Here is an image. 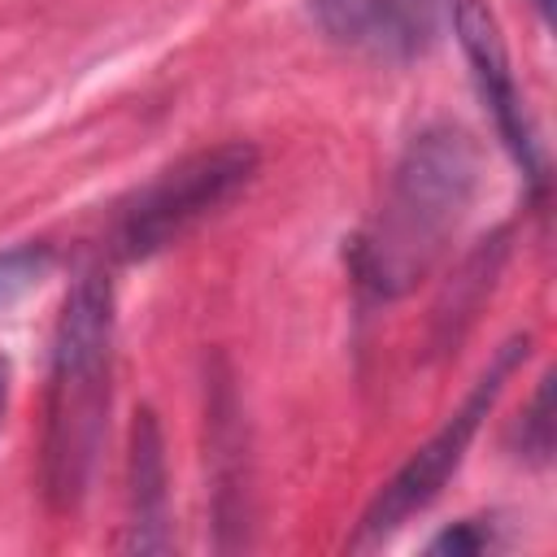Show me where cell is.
Returning <instances> with one entry per match:
<instances>
[{
  "label": "cell",
  "mask_w": 557,
  "mask_h": 557,
  "mask_svg": "<svg viewBox=\"0 0 557 557\" xmlns=\"http://www.w3.org/2000/svg\"><path fill=\"white\" fill-rule=\"evenodd\" d=\"M479 191V148L457 126L409 139L387 196L357 244V274L379 296H400L444 257Z\"/></svg>",
  "instance_id": "cell-1"
},
{
  "label": "cell",
  "mask_w": 557,
  "mask_h": 557,
  "mask_svg": "<svg viewBox=\"0 0 557 557\" xmlns=\"http://www.w3.org/2000/svg\"><path fill=\"white\" fill-rule=\"evenodd\" d=\"M113 379V287L104 274H78L65 292L44 422V492L57 513H74L100 461Z\"/></svg>",
  "instance_id": "cell-2"
},
{
  "label": "cell",
  "mask_w": 557,
  "mask_h": 557,
  "mask_svg": "<svg viewBox=\"0 0 557 557\" xmlns=\"http://www.w3.org/2000/svg\"><path fill=\"white\" fill-rule=\"evenodd\" d=\"M257 170L252 144H218L205 152L183 157L178 165L161 170L117 222V252L122 257H152L183 239L196 222H205L218 205H226Z\"/></svg>",
  "instance_id": "cell-3"
},
{
  "label": "cell",
  "mask_w": 557,
  "mask_h": 557,
  "mask_svg": "<svg viewBox=\"0 0 557 557\" xmlns=\"http://www.w3.org/2000/svg\"><path fill=\"white\" fill-rule=\"evenodd\" d=\"M527 348H531V335H513V339L492 357V366L479 374V383L470 387V396L461 400V409H457V413L392 474V483L374 496V505H370L366 518H361L357 544L392 535L409 513H418L422 505H431V500L440 496V487L448 483V474L461 466V457H466V448H470L479 422L492 413V405H496L505 379H509V374L518 370V361L527 357Z\"/></svg>",
  "instance_id": "cell-4"
},
{
  "label": "cell",
  "mask_w": 557,
  "mask_h": 557,
  "mask_svg": "<svg viewBox=\"0 0 557 557\" xmlns=\"http://www.w3.org/2000/svg\"><path fill=\"white\" fill-rule=\"evenodd\" d=\"M309 9L331 44L383 65L431 52L453 17V0H309Z\"/></svg>",
  "instance_id": "cell-5"
},
{
  "label": "cell",
  "mask_w": 557,
  "mask_h": 557,
  "mask_svg": "<svg viewBox=\"0 0 557 557\" xmlns=\"http://www.w3.org/2000/svg\"><path fill=\"white\" fill-rule=\"evenodd\" d=\"M453 30L461 39V52L474 70V87L483 96V104L492 109L496 117V131L500 139L509 144V152L522 161V170L540 183V148H535V131H531V117H527V104L518 96V83H513V70H509V52H505V39H500V26L496 17L479 4V0H453Z\"/></svg>",
  "instance_id": "cell-6"
},
{
  "label": "cell",
  "mask_w": 557,
  "mask_h": 557,
  "mask_svg": "<svg viewBox=\"0 0 557 557\" xmlns=\"http://www.w3.org/2000/svg\"><path fill=\"white\" fill-rule=\"evenodd\" d=\"M131 548H165V457L152 413H139L131 431Z\"/></svg>",
  "instance_id": "cell-7"
},
{
  "label": "cell",
  "mask_w": 557,
  "mask_h": 557,
  "mask_svg": "<svg viewBox=\"0 0 557 557\" xmlns=\"http://www.w3.org/2000/svg\"><path fill=\"white\" fill-rule=\"evenodd\" d=\"M48 265H52L48 248H35V244L0 252V309H9L17 296H26L48 274Z\"/></svg>",
  "instance_id": "cell-8"
},
{
  "label": "cell",
  "mask_w": 557,
  "mask_h": 557,
  "mask_svg": "<svg viewBox=\"0 0 557 557\" xmlns=\"http://www.w3.org/2000/svg\"><path fill=\"white\" fill-rule=\"evenodd\" d=\"M9 383H13V374H9V361L0 357V422H4V409H9Z\"/></svg>",
  "instance_id": "cell-9"
},
{
  "label": "cell",
  "mask_w": 557,
  "mask_h": 557,
  "mask_svg": "<svg viewBox=\"0 0 557 557\" xmlns=\"http://www.w3.org/2000/svg\"><path fill=\"white\" fill-rule=\"evenodd\" d=\"M540 9H553V0H540Z\"/></svg>",
  "instance_id": "cell-10"
}]
</instances>
